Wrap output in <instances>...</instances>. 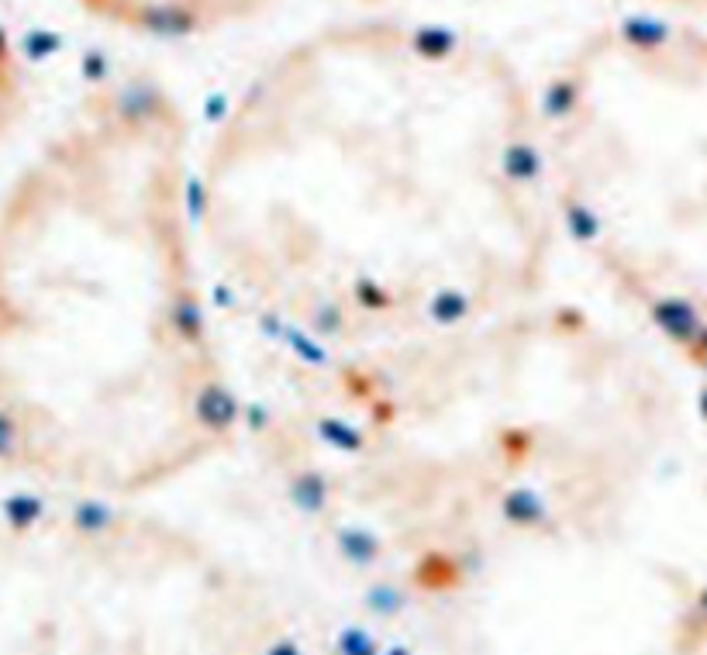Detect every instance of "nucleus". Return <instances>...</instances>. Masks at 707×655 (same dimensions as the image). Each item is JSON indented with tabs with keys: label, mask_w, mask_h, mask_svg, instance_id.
<instances>
[{
	"label": "nucleus",
	"mask_w": 707,
	"mask_h": 655,
	"mask_svg": "<svg viewBox=\"0 0 707 655\" xmlns=\"http://www.w3.org/2000/svg\"><path fill=\"white\" fill-rule=\"evenodd\" d=\"M701 607H704V610H707V593H704V597H701Z\"/></svg>",
	"instance_id": "nucleus-5"
},
{
	"label": "nucleus",
	"mask_w": 707,
	"mask_h": 655,
	"mask_svg": "<svg viewBox=\"0 0 707 655\" xmlns=\"http://www.w3.org/2000/svg\"><path fill=\"white\" fill-rule=\"evenodd\" d=\"M190 173L169 104L125 86L0 194V487L152 500L242 445Z\"/></svg>",
	"instance_id": "nucleus-2"
},
{
	"label": "nucleus",
	"mask_w": 707,
	"mask_h": 655,
	"mask_svg": "<svg viewBox=\"0 0 707 655\" xmlns=\"http://www.w3.org/2000/svg\"><path fill=\"white\" fill-rule=\"evenodd\" d=\"M17 111V76H15V55L7 45V35L0 32V142L11 128V117Z\"/></svg>",
	"instance_id": "nucleus-4"
},
{
	"label": "nucleus",
	"mask_w": 707,
	"mask_h": 655,
	"mask_svg": "<svg viewBox=\"0 0 707 655\" xmlns=\"http://www.w3.org/2000/svg\"><path fill=\"white\" fill-rule=\"evenodd\" d=\"M217 304L287 362L421 342L552 290L562 231L521 104L269 83L194 163Z\"/></svg>",
	"instance_id": "nucleus-1"
},
{
	"label": "nucleus",
	"mask_w": 707,
	"mask_h": 655,
	"mask_svg": "<svg viewBox=\"0 0 707 655\" xmlns=\"http://www.w3.org/2000/svg\"><path fill=\"white\" fill-rule=\"evenodd\" d=\"M618 352L549 294L421 342L287 362L242 442L287 518L418 590L560 559L618 521Z\"/></svg>",
	"instance_id": "nucleus-3"
}]
</instances>
